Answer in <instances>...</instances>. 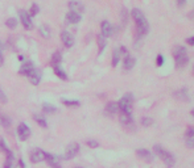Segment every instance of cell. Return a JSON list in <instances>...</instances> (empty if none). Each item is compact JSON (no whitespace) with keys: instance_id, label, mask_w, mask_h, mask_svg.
Here are the masks:
<instances>
[{"instance_id":"7c38bea8","label":"cell","mask_w":194,"mask_h":168,"mask_svg":"<svg viewBox=\"0 0 194 168\" xmlns=\"http://www.w3.org/2000/svg\"><path fill=\"white\" fill-rule=\"evenodd\" d=\"M101 29H102V36L103 37H110V36H112V33H114V28H112V25H111L108 21H103L102 22Z\"/></svg>"},{"instance_id":"4316f807","label":"cell","mask_w":194,"mask_h":168,"mask_svg":"<svg viewBox=\"0 0 194 168\" xmlns=\"http://www.w3.org/2000/svg\"><path fill=\"white\" fill-rule=\"evenodd\" d=\"M97 41H98V46H99V54H101L104 50V47H106V40H104V37L101 34V36H98Z\"/></svg>"},{"instance_id":"e575fe53","label":"cell","mask_w":194,"mask_h":168,"mask_svg":"<svg viewBox=\"0 0 194 168\" xmlns=\"http://www.w3.org/2000/svg\"><path fill=\"white\" fill-rule=\"evenodd\" d=\"M86 144H87L88 147H91V148H97V147L99 146V143H98L97 141H87Z\"/></svg>"},{"instance_id":"277c9868","label":"cell","mask_w":194,"mask_h":168,"mask_svg":"<svg viewBox=\"0 0 194 168\" xmlns=\"http://www.w3.org/2000/svg\"><path fill=\"white\" fill-rule=\"evenodd\" d=\"M132 104H134V95H132V93H125L124 96L119 100L118 108H119L120 112H128V113H131Z\"/></svg>"},{"instance_id":"d6986e66","label":"cell","mask_w":194,"mask_h":168,"mask_svg":"<svg viewBox=\"0 0 194 168\" xmlns=\"http://www.w3.org/2000/svg\"><path fill=\"white\" fill-rule=\"evenodd\" d=\"M135 62H136L135 58L130 57V55H128V57H125L124 60H123V67H124V70H131V69H134Z\"/></svg>"},{"instance_id":"f546056e","label":"cell","mask_w":194,"mask_h":168,"mask_svg":"<svg viewBox=\"0 0 194 168\" xmlns=\"http://www.w3.org/2000/svg\"><path fill=\"white\" fill-rule=\"evenodd\" d=\"M5 25H7L9 29H15V28L17 26V20L13 19V17L12 19H8L7 21H5Z\"/></svg>"},{"instance_id":"7bdbcfd3","label":"cell","mask_w":194,"mask_h":168,"mask_svg":"<svg viewBox=\"0 0 194 168\" xmlns=\"http://www.w3.org/2000/svg\"><path fill=\"white\" fill-rule=\"evenodd\" d=\"M185 2H186V0H177V4H178V5H184Z\"/></svg>"},{"instance_id":"ac0fdd59","label":"cell","mask_w":194,"mask_h":168,"mask_svg":"<svg viewBox=\"0 0 194 168\" xmlns=\"http://www.w3.org/2000/svg\"><path fill=\"white\" fill-rule=\"evenodd\" d=\"M29 79H31L32 84H35V86H38V83H40V80H41V74H40V71L35 69V70L32 71V74L29 75Z\"/></svg>"},{"instance_id":"60d3db41","label":"cell","mask_w":194,"mask_h":168,"mask_svg":"<svg viewBox=\"0 0 194 168\" xmlns=\"http://www.w3.org/2000/svg\"><path fill=\"white\" fill-rule=\"evenodd\" d=\"M186 42L189 43V45H192V46H194V36H193V37H190V38H187Z\"/></svg>"},{"instance_id":"4fadbf2b","label":"cell","mask_w":194,"mask_h":168,"mask_svg":"<svg viewBox=\"0 0 194 168\" xmlns=\"http://www.w3.org/2000/svg\"><path fill=\"white\" fill-rule=\"evenodd\" d=\"M119 120L123 125H132L134 122V118H132V114L128 113V112H120V116H119Z\"/></svg>"},{"instance_id":"ffe728a7","label":"cell","mask_w":194,"mask_h":168,"mask_svg":"<svg viewBox=\"0 0 194 168\" xmlns=\"http://www.w3.org/2000/svg\"><path fill=\"white\" fill-rule=\"evenodd\" d=\"M174 97L178 99V100H182V101H187V100H189V96H187V89L182 88V89H180V91L174 92Z\"/></svg>"},{"instance_id":"8fae6325","label":"cell","mask_w":194,"mask_h":168,"mask_svg":"<svg viewBox=\"0 0 194 168\" xmlns=\"http://www.w3.org/2000/svg\"><path fill=\"white\" fill-rule=\"evenodd\" d=\"M35 70V66H33L32 62H25L21 66V69L19 70V74L20 75H24V76H29L32 74V71Z\"/></svg>"},{"instance_id":"f35d334b","label":"cell","mask_w":194,"mask_h":168,"mask_svg":"<svg viewBox=\"0 0 194 168\" xmlns=\"http://www.w3.org/2000/svg\"><path fill=\"white\" fill-rule=\"evenodd\" d=\"M119 54H121V55H124V57H128V51H127V47H124V46H121V47L119 49Z\"/></svg>"},{"instance_id":"52a82bcc","label":"cell","mask_w":194,"mask_h":168,"mask_svg":"<svg viewBox=\"0 0 194 168\" xmlns=\"http://www.w3.org/2000/svg\"><path fill=\"white\" fill-rule=\"evenodd\" d=\"M17 134H19L21 141H26L31 135V129L28 127L26 124H20L19 127H17Z\"/></svg>"},{"instance_id":"7a4b0ae2","label":"cell","mask_w":194,"mask_h":168,"mask_svg":"<svg viewBox=\"0 0 194 168\" xmlns=\"http://www.w3.org/2000/svg\"><path fill=\"white\" fill-rule=\"evenodd\" d=\"M186 49L184 46H176L173 49V58H174V62H176V67L177 69H182L186 63L189 58H187V54H186Z\"/></svg>"},{"instance_id":"1f68e13d","label":"cell","mask_w":194,"mask_h":168,"mask_svg":"<svg viewBox=\"0 0 194 168\" xmlns=\"http://www.w3.org/2000/svg\"><path fill=\"white\" fill-rule=\"evenodd\" d=\"M119 58H120V54H119V50H115L114 54H112V66H118L119 63Z\"/></svg>"},{"instance_id":"83f0119b","label":"cell","mask_w":194,"mask_h":168,"mask_svg":"<svg viewBox=\"0 0 194 168\" xmlns=\"http://www.w3.org/2000/svg\"><path fill=\"white\" fill-rule=\"evenodd\" d=\"M62 104H65L66 106H71V108H74V106H79V101L78 100H66V99H62Z\"/></svg>"},{"instance_id":"8992f818","label":"cell","mask_w":194,"mask_h":168,"mask_svg":"<svg viewBox=\"0 0 194 168\" xmlns=\"http://www.w3.org/2000/svg\"><path fill=\"white\" fill-rule=\"evenodd\" d=\"M79 151V144L78 143H70L68 147H66V151H65V159H73L74 156L78 154Z\"/></svg>"},{"instance_id":"836d02e7","label":"cell","mask_w":194,"mask_h":168,"mask_svg":"<svg viewBox=\"0 0 194 168\" xmlns=\"http://www.w3.org/2000/svg\"><path fill=\"white\" fill-rule=\"evenodd\" d=\"M38 11H40V8H38L37 4H32L31 5V15L32 16H36L38 13Z\"/></svg>"},{"instance_id":"5bb4252c","label":"cell","mask_w":194,"mask_h":168,"mask_svg":"<svg viewBox=\"0 0 194 168\" xmlns=\"http://www.w3.org/2000/svg\"><path fill=\"white\" fill-rule=\"evenodd\" d=\"M69 8L71 12H75V13H82L83 12V9H85V7L79 3V2H75V0H71V2L69 3Z\"/></svg>"},{"instance_id":"5b68a950","label":"cell","mask_w":194,"mask_h":168,"mask_svg":"<svg viewBox=\"0 0 194 168\" xmlns=\"http://www.w3.org/2000/svg\"><path fill=\"white\" fill-rule=\"evenodd\" d=\"M19 15H20V20L23 22V26L25 29H32L33 28V24H32V19H31V15L26 12V11L21 9L19 11Z\"/></svg>"},{"instance_id":"e0dca14e","label":"cell","mask_w":194,"mask_h":168,"mask_svg":"<svg viewBox=\"0 0 194 168\" xmlns=\"http://www.w3.org/2000/svg\"><path fill=\"white\" fill-rule=\"evenodd\" d=\"M44 160H45L46 163H48L49 166H52V167L58 166L57 158H55V156H53L52 154H49V153H44Z\"/></svg>"},{"instance_id":"ba28073f","label":"cell","mask_w":194,"mask_h":168,"mask_svg":"<svg viewBox=\"0 0 194 168\" xmlns=\"http://www.w3.org/2000/svg\"><path fill=\"white\" fill-rule=\"evenodd\" d=\"M61 40H62L65 47H71L74 43V37L70 34V33L68 30H64L62 33H61Z\"/></svg>"},{"instance_id":"6da1fadb","label":"cell","mask_w":194,"mask_h":168,"mask_svg":"<svg viewBox=\"0 0 194 168\" xmlns=\"http://www.w3.org/2000/svg\"><path fill=\"white\" fill-rule=\"evenodd\" d=\"M132 17H134V20L136 22L137 38L144 36V34H147L149 26H148V21H147L145 15H144L139 8H134V9H132Z\"/></svg>"},{"instance_id":"b9f144b4","label":"cell","mask_w":194,"mask_h":168,"mask_svg":"<svg viewBox=\"0 0 194 168\" xmlns=\"http://www.w3.org/2000/svg\"><path fill=\"white\" fill-rule=\"evenodd\" d=\"M19 167H20V168H25V163L23 161V159L19 160Z\"/></svg>"},{"instance_id":"603a6c76","label":"cell","mask_w":194,"mask_h":168,"mask_svg":"<svg viewBox=\"0 0 194 168\" xmlns=\"http://www.w3.org/2000/svg\"><path fill=\"white\" fill-rule=\"evenodd\" d=\"M38 32H40V34L44 37V38H49L50 37V28L48 25H41L38 28Z\"/></svg>"},{"instance_id":"8d00e7d4","label":"cell","mask_w":194,"mask_h":168,"mask_svg":"<svg viewBox=\"0 0 194 168\" xmlns=\"http://www.w3.org/2000/svg\"><path fill=\"white\" fill-rule=\"evenodd\" d=\"M121 22H123V24L127 22V11L124 8L121 9Z\"/></svg>"},{"instance_id":"4dcf8cb0","label":"cell","mask_w":194,"mask_h":168,"mask_svg":"<svg viewBox=\"0 0 194 168\" xmlns=\"http://www.w3.org/2000/svg\"><path fill=\"white\" fill-rule=\"evenodd\" d=\"M42 110L45 112V113H53V112L57 110V108H54V106L50 105V104H44L42 105Z\"/></svg>"},{"instance_id":"d6a6232c","label":"cell","mask_w":194,"mask_h":168,"mask_svg":"<svg viewBox=\"0 0 194 168\" xmlns=\"http://www.w3.org/2000/svg\"><path fill=\"white\" fill-rule=\"evenodd\" d=\"M141 124L144 126H151L153 124V120L152 118H149V117H144V118L141 120Z\"/></svg>"},{"instance_id":"9c48e42d","label":"cell","mask_w":194,"mask_h":168,"mask_svg":"<svg viewBox=\"0 0 194 168\" xmlns=\"http://www.w3.org/2000/svg\"><path fill=\"white\" fill-rule=\"evenodd\" d=\"M136 155L140 159L148 161V163H151V161L153 160V155L149 153L148 150H145V148H139V150H136Z\"/></svg>"},{"instance_id":"74e56055","label":"cell","mask_w":194,"mask_h":168,"mask_svg":"<svg viewBox=\"0 0 194 168\" xmlns=\"http://www.w3.org/2000/svg\"><path fill=\"white\" fill-rule=\"evenodd\" d=\"M156 63H157V66H159V67H160V66H163V63H164V57H163L161 54H160V55H157Z\"/></svg>"},{"instance_id":"484cf974","label":"cell","mask_w":194,"mask_h":168,"mask_svg":"<svg viewBox=\"0 0 194 168\" xmlns=\"http://www.w3.org/2000/svg\"><path fill=\"white\" fill-rule=\"evenodd\" d=\"M11 124H12V121H11L9 117H8V116H5V114H2V113H0V126L8 127Z\"/></svg>"},{"instance_id":"3957f363","label":"cell","mask_w":194,"mask_h":168,"mask_svg":"<svg viewBox=\"0 0 194 168\" xmlns=\"http://www.w3.org/2000/svg\"><path fill=\"white\" fill-rule=\"evenodd\" d=\"M154 153H156L160 158H161V160L165 161V164L168 166L169 168L174 166V158H173V155H172L170 153H168L166 150H164L161 146L156 144V146H154Z\"/></svg>"},{"instance_id":"c3c4849f","label":"cell","mask_w":194,"mask_h":168,"mask_svg":"<svg viewBox=\"0 0 194 168\" xmlns=\"http://www.w3.org/2000/svg\"><path fill=\"white\" fill-rule=\"evenodd\" d=\"M77 168H81V167H77Z\"/></svg>"},{"instance_id":"2e32d148","label":"cell","mask_w":194,"mask_h":168,"mask_svg":"<svg viewBox=\"0 0 194 168\" xmlns=\"http://www.w3.org/2000/svg\"><path fill=\"white\" fill-rule=\"evenodd\" d=\"M186 144L190 148H194V129L190 127L186 131Z\"/></svg>"},{"instance_id":"7402d4cb","label":"cell","mask_w":194,"mask_h":168,"mask_svg":"<svg viewBox=\"0 0 194 168\" xmlns=\"http://www.w3.org/2000/svg\"><path fill=\"white\" fill-rule=\"evenodd\" d=\"M61 60H62V55H61V53H59V51H55V53L53 54V57H52L50 63H52V66H53V67H54V66H59Z\"/></svg>"},{"instance_id":"d4e9b609","label":"cell","mask_w":194,"mask_h":168,"mask_svg":"<svg viewBox=\"0 0 194 168\" xmlns=\"http://www.w3.org/2000/svg\"><path fill=\"white\" fill-rule=\"evenodd\" d=\"M33 120H35L38 125H40L41 127H48V122L44 118V116H40V114H35L33 116Z\"/></svg>"},{"instance_id":"f1b7e54d","label":"cell","mask_w":194,"mask_h":168,"mask_svg":"<svg viewBox=\"0 0 194 168\" xmlns=\"http://www.w3.org/2000/svg\"><path fill=\"white\" fill-rule=\"evenodd\" d=\"M13 164V154H9L7 155V159L4 161V168H12Z\"/></svg>"},{"instance_id":"f6af8a7d","label":"cell","mask_w":194,"mask_h":168,"mask_svg":"<svg viewBox=\"0 0 194 168\" xmlns=\"http://www.w3.org/2000/svg\"><path fill=\"white\" fill-rule=\"evenodd\" d=\"M52 168H61L59 166H54V167H52Z\"/></svg>"},{"instance_id":"d590c367","label":"cell","mask_w":194,"mask_h":168,"mask_svg":"<svg viewBox=\"0 0 194 168\" xmlns=\"http://www.w3.org/2000/svg\"><path fill=\"white\" fill-rule=\"evenodd\" d=\"M0 101H2V103H7L8 101V99H7V96H5V93H4V91L2 88H0Z\"/></svg>"},{"instance_id":"44dd1931","label":"cell","mask_w":194,"mask_h":168,"mask_svg":"<svg viewBox=\"0 0 194 168\" xmlns=\"http://www.w3.org/2000/svg\"><path fill=\"white\" fill-rule=\"evenodd\" d=\"M118 110H119V108H118V103H108V104L106 105V113L110 114V116L115 114Z\"/></svg>"},{"instance_id":"9a60e30c","label":"cell","mask_w":194,"mask_h":168,"mask_svg":"<svg viewBox=\"0 0 194 168\" xmlns=\"http://www.w3.org/2000/svg\"><path fill=\"white\" fill-rule=\"evenodd\" d=\"M81 15L79 13H75V12H68V15H66V20H68L70 24H77V22L81 21Z\"/></svg>"},{"instance_id":"ab89813d","label":"cell","mask_w":194,"mask_h":168,"mask_svg":"<svg viewBox=\"0 0 194 168\" xmlns=\"http://www.w3.org/2000/svg\"><path fill=\"white\" fill-rule=\"evenodd\" d=\"M4 62V58H3V46H2V42H0V66L3 64Z\"/></svg>"},{"instance_id":"30bf717a","label":"cell","mask_w":194,"mask_h":168,"mask_svg":"<svg viewBox=\"0 0 194 168\" xmlns=\"http://www.w3.org/2000/svg\"><path fill=\"white\" fill-rule=\"evenodd\" d=\"M44 160V151L40 148H36L31 153V161L32 163H40Z\"/></svg>"},{"instance_id":"7dc6e473","label":"cell","mask_w":194,"mask_h":168,"mask_svg":"<svg viewBox=\"0 0 194 168\" xmlns=\"http://www.w3.org/2000/svg\"><path fill=\"white\" fill-rule=\"evenodd\" d=\"M193 74H194V67H193Z\"/></svg>"},{"instance_id":"cb8c5ba5","label":"cell","mask_w":194,"mask_h":168,"mask_svg":"<svg viewBox=\"0 0 194 168\" xmlns=\"http://www.w3.org/2000/svg\"><path fill=\"white\" fill-rule=\"evenodd\" d=\"M53 70H54V74L57 75L58 77H61V79H64V80L68 79V75H66V72H65L62 69H61L59 66H54V67H53Z\"/></svg>"},{"instance_id":"ee69618b","label":"cell","mask_w":194,"mask_h":168,"mask_svg":"<svg viewBox=\"0 0 194 168\" xmlns=\"http://www.w3.org/2000/svg\"><path fill=\"white\" fill-rule=\"evenodd\" d=\"M189 19H190V20H193V21H194V11H192V13H190V15H189Z\"/></svg>"},{"instance_id":"bcb514c9","label":"cell","mask_w":194,"mask_h":168,"mask_svg":"<svg viewBox=\"0 0 194 168\" xmlns=\"http://www.w3.org/2000/svg\"><path fill=\"white\" fill-rule=\"evenodd\" d=\"M192 116H193V117H194V109H193V110H192Z\"/></svg>"}]
</instances>
